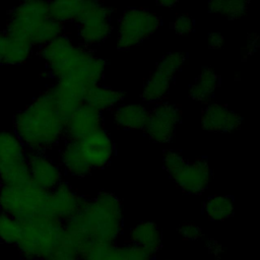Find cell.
<instances>
[{"label":"cell","instance_id":"obj_1","mask_svg":"<svg viewBox=\"0 0 260 260\" xmlns=\"http://www.w3.org/2000/svg\"><path fill=\"white\" fill-rule=\"evenodd\" d=\"M64 122L48 90L37 96L14 117V133L24 147L44 152L64 137Z\"/></svg>","mask_w":260,"mask_h":260},{"label":"cell","instance_id":"obj_22","mask_svg":"<svg viewBox=\"0 0 260 260\" xmlns=\"http://www.w3.org/2000/svg\"><path fill=\"white\" fill-rule=\"evenodd\" d=\"M220 84L219 76L213 69L206 67L196 78L189 88V95L192 100L200 103H208Z\"/></svg>","mask_w":260,"mask_h":260},{"label":"cell","instance_id":"obj_21","mask_svg":"<svg viewBox=\"0 0 260 260\" xmlns=\"http://www.w3.org/2000/svg\"><path fill=\"white\" fill-rule=\"evenodd\" d=\"M60 157L65 170L72 176L85 177L91 173L92 169L86 162L78 140H67Z\"/></svg>","mask_w":260,"mask_h":260},{"label":"cell","instance_id":"obj_8","mask_svg":"<svg viewBox=\"0 0 260 260\" xmlns=\"http://www.w3.org/2000/svg\"><path fill=\"white\" fill-rule=\"evenodd\" d=\"M112 9L100 0H83V7L75 20L78 37L86 46L103 43L111 35Z\"/></svg>","mask_w":260,"mask_h":260},{"label":"cell","instance_id":"obj_15","mask_svg":"<svg viewBox=\"0 0 260 260\" xmlns=\"http://www.w3.org/2000/svg\"><path fill=\"white\" fill-rule=\"evenodd\" d=\"M31 181L42 189L52 190L62 181V172L43 152H32L26 156Z\"/></svg>","mask_w":260,"mask_h":260},{"label":"cell","instance_id":"obj_28","mask_svg":"<svg viewBox=\"0 0 260 260\" xmlns=\"http://www.w3.org/2000/svg\"><path fill=\"white\" fill-rule=\"evenodd\" d=\"M21 221L5 213H0V240L8 244H17L21 237Z\"/></svg>","mask_w":260,"mask_h":260},{"label":"cell","instance_id":"obj_24","mask_svg":"<svg viewBox=\"0 0 260 260\" xmlns=\"http://www.w3.org/2000/svg\"><path fill=\"white\" fill-rule=\"evenodd\" d=\"M48 3L50 17L63 25L75 21L83 7V0H48Z\"/></svg>","mask_w":260,"mask_h":260},{"label":"cell","instance_id":"obj_2","mask_svg":"<svg viewBox=\"0 0 260 260\" xmlns=\"http://www.w3.org/2000/svg\"><path fill=\"white\" fill-rule=\"evenodd\" d=\"M66 221L90 239L114 244L123 229L122 201L113 193L100 192L85 200L79 211Z\"/></svg>","mask_w":260,"mask_h":260},{"label":"cell","instance_id":"obj_34","mask_svg":"<svg viewBox=\"0 0 260 260\" xmlns=\"http://www.w3.org/2000/svg\"><path fill=\"white\" fill-rule=\"evenodd\" d=\"M153 1L162 7H173L179 2V0H153Z\"/></svg>","mask_w":260,"mask_h":260},{"label":"cell","instance_id":"obj_14","mask_svg":"<svg viewBox=\"0 0 260 260\" xmlns=\"http://www.w3.org/2000/svg\"><path fill=\"white\" fill-rule=\"evenodd\" d=\"M211 179V168L206 159L198 158L187 162L184 170L173 180L177 186L188 194L203 193Z\"/></svg>","mask_w":260,"mask_h":260},{"label":"cell","instance_id":"obj_17","mask_svg":"<svg viewBox=\"0 0 260 260\" xmlns=\"http://www.w3.org/2000/svg\"><path fill=\"white\" fill-rule=\"evenodd\" d=\"M52 95L61 117L65 120L76 108L83 104L86 89L74 82L59 79L47 89Z\"/></svg>","mask_w":260,"mask_h":260},{"label":"cell","instance_id":"obj_3","mask_svg":"<svg viewBox=\"0 0 260 260\" xmlns=\"http://www.w3.org/2000/svg\"><path fill=\"white\" fill-rule=\"evenodd\" d=\"M64 25L49 15L48 0L18 2L8 13L5 34L42 47L63 34Z\"/></svg>","mask_w":260,"mask_h":260},{"label":"cell","instance_id":"obj_7","mask_svg":"<svg viewBox=\"0 0 260 260\" xmlns=\"http://www.w3.org/2000/svg\"><path fill=\"white\" fill-rule=\"evenodd\" d=\"M157 14L145 8H128L118 22L117 47L127 50L139 45L153 35L160 26Z\"/></svg>","mask_w":260,"mask_h":260},{"label":"cell","instance_id":"obj_37","mask_svg":"<svg viewBox=\"0 0 260 260\" xmlns=\"http://www.w3.org/2000/svg\"><path fill=\"white\" fill-rule=\"evenodd\" d=\"M244 1H245V2H247V3H249L251 0H244Z\"/></svg>","mask_w":260,"mask_h":260},{"label":"cell","instance_id":"obj_12","mask_svg":"<svg viewBox=\"0 0 260 260\" xmlns=\"http://www.w3.org/2000/svg\"><path fill=\"white\" fill-rule=\"evenodd\" d=\"M103 117L98 110L82 104L64 122V137L67 140H80L104 128Z\"/></svg>","mask_w":260,"mask_h":260},{"label":"cell","instance_id":"obj_32","mask_svg":"<svg viewBox=\"0 0 260 260\" xmlns=\"http://www.w3.org/2000/svg\"><path fill=\"white\" fill-rule=\"evenodd\" d=\"M179 233L182 236L183 239L189 240V241H194L203 236L202 230L200 229L199 225L195 223H184L179 228Z\"/></svg>","mask_w":260,"mask_h":260},{"label":"cell","instance_id":"obj_20","mask_svg":"<svg viewBox=\"0 0 260 260\" xmlns=\"http://www.w3.org/2000/svg\"><path fill=\"white\" fill-rule=\"evenodd\" d=\"M148 110L141 104L119 105L114 111L115 123L127 130H142L147 118Z\"/></svg>","mask_w":260,"mask_h":260},{"label":"cell","instance_id":"obj_25","mask_svg":"<svg viewBox=\"0 0 260 260\" xmlns=\"http://www.w3.org/2000/svg\"><path fill=\"white\" fill-rule=\"evenodd\" d=\"M204 212L210 220L223 221L234 214V201L230 196H213L204 205Z\"/></svg>","mask_w":260,"mask_h":260},{"label":"cell","instance_id":"obj_11","mask_svg":"<svg viewBox=\"0 0 260 260\" xmlns=\"http://www.w3.org/2000/svg\"><path fill=\"white\" fill-rule=\"evenodd\" d=\"M83 202L84 198L79 196L66 182L61 181L54 189L49 191L43 215L66 221L79 211Z\"/></svg>","mask_w":260,"mask_h":260},{"label":"cell","instance_id":"obj_9","mask_svg":"<svg viewBox=\"0 0 260 260\" xmlns=\"http://www.w3.org/2000/svg\"><path fill=\"white\" fill-rule=\"evenodd\" d=\"M186 56L181 52L166 54L156 64L154 71L150 74L143 85L141 98L148 104L162 102L169 92L174 76L179 72L185 62Z\"/></svg>","mask_w":260,"mask_h":260},{"label":"cell","instance_id":"obj_5","mask_svg":"<svg viewBox=\"0 0 260 260\" xmlns=\"http://www.w3.org/2000/svg\"><path fill=\"white\" fill-rule=\"evenodd\" d=\"M48 190L37 186L32 181L15 187H4L0 191V208L18 220H26L43 215Z\"/></svg>","mask_w":260,"mask_h":260},{"label":"cell","instance_id":"obj_30","mask_svg":"<svg viewBox=\"0 0 260 260\" xmlns=\"http://www.w3.org/2000/svg\"><path fill=\"white\" fill-rule=\"evenodd\" d=\"M187 162L188 161L185 159V157L177 150L170 149L164 153L162 165L172 179H174L184 170Z\"/></svg>","mask_w":260,"mask_h":260},{"label":"cell","instance_id":"obj_35","mask_svg":"<svg viewBox=\"0 0 260 260\" xmlns=\"http://www.w3.org/2000/svg\"><path fill=\"white\" fill-rule=\"evenodd\" d=\"M4 39H5V32L4 30L0 29V64H2V50H3Z\"/></svg>","mask_w":260,"mask_h":260},{"label":"cell","instance_id":"obj_16","mask_svg":"<svg viewBox=\"0 0 260 260\" xmlns=\"http://www.w3.org/2000/svg\"><path fill=\"white\" fill-rule=\"evenodd\" d=\"M201 124L209 132H232L240 128L242 118L228 106L212 103L203 109Z\"/></svg>","mask_w":260,"mask_h":260},{"label":"cell","instance_id":"obj_6","mask_svg":"<svg viewBox=\"0 0 260 260\" xmlns=\"http://www.w3.org/2000/svg\"><path fill=\"white\" fill-rule=\"evenodd\" d=\"M25 147L13 131H0V181L4 187L31 181Z\"/></svg>","mask_w":260,"mask_h":260},{"label":"cell","instance_id":"obj_19","mask_svg":"<svg viewBox=\"0 0 260 260\" xmlns=\"http://www.w3.org/2000/svg\"><path fill=\"white\" fill-rule=\"evenodd\" d=\"M130 242L154 255L162 246V237L156 223L142 221L130 231Z\"/></svg>","mask_w":260,"mask_h":260},{"label":"cell","instance_id":"obj_26","mask_svg":"<svg viewBox=\"0 0 260 260\" xmlns=\"http://www.w3.org/2000/svg\"><path fill=\"white\" fill-rule=\"evenodd\" d=\"M248 3L244 0H210L208 9L212 13L221 14L229 19H238L247 11Z\"/></svg>","mask_w":260,"mask_h":260},{"label":"cell","instance_id":"obj_36","mask_svg":"<svg viewBox=\"0 0 260 260\" xmlns=\"http://www.w3.org/2000/svg\"><path fill=\"white\" fill-rule=\"evenodd\" d=\"M69 260H79V258H72V259H69Z\"/></svg>","mask_w":260,"mask_h":260},{"label":"cell","instance_id":"obj_13","mask_svg":"<svg viewBox=\"0 0 260 260\" xmlns=\"http://www.w3.org/2000/svg\"><path fill=\"white\" fill-rule=\"evenodd\" d=\"M78 142L83 156L91 169L106 167L115 152L114 142L105 128L99 129Z\"/></svg>","mask_w":260,"mask_h":260},{"label":"cell","instance_id":"obj_27","mask_svg":"<svg viewBox=\"0 0 260 260\" xmlns=\"http://www.w3.org/2000/svg\"><path fill=\"white\" fill-rule=\"evenodd\" d=\"M114 244L98 240H88L78 249L79 260H108Z\"/></svg>","mask_w":260,"mask_h":260},{"label":"cell","instance_id":"obj_4","mask_svg":"<svg viewBox=\"0 0 260 260\" xmlns=\"http://www.w3.org/2000/svg\"><path fill=\"white\" fill-rule=\"evenodd\" d=\"M20 221L22 232L16 244L19 252L28 260H46L64 228V221L48 215H36Z\"/></svg>","mask_w":260,"mask_h":260},{"label":"cell","instance_id":"obj_33","mask_svg":"<svg viewBox=\"0 0 260 260\" xmlns=\"http://www.w3.org/2000/svg\"><path fill=\"white\" fill-rule=\"evenodd\" d=\"M208 46L210 48H213V49H218L222 46L223 42H224V38L222 37V35L218 34V32H214V34H211L208 36Z\"/></svg>","mask_w":260,"mask_h":260},{"label":"cell","instance_id":"obj_31","mask_svg":"<svg viewBox=\"0 0 260 260\" xmlns=\"http://www.w3.org/2000/svg\"><path fill=\"white\" fill-rule=\"evenodd\" d=\"M194 26H195L194 20L187 14L179 15L173 22V28L179 35H185V34L191 32L194 29Z\"/></svg>","mask_w":260,"mask_h":260},{"label":"cell","instance_id":"obj_18","mask_svg":"<svg viewBox=\"0 0 260 260\" xmlns=\"http://www.w3.org/2000/svg\"><path fill=\"white\" fill-rule=\"evenodd\" d=\"M124 92L100 84L89 87L83 96V104L99 112L116 108L124 100Z\"/></svg>","mask_w":260,"mask_h":260},{"label":"cell","instance_id":"obj_10","mask_svg":"<svg viewBox=\"0 0 260 260\" xmlns=\"http://www.w3.org/2000/svg\"><path fill=\"white\" fill-rule=\"evenodd\" d=\"M181 110L175 104L159 102L148 111L144 130L147 137L156 143L170 142L181 121Z\"/></svg>","mask_w":260,"mask_h":260},{"label":"cell","instance_id":"obj_29","mask_svg":"<svg viewBox=\"0 0 260 260\" xmlns=\"http://www.w3.org/2000/svg\"><path fill=\"white\" fill-rule=\"evenodd\" d=\"M153 256L136 245L128 244L121 247L114 246L108 260H152Z\"/></svg>","mask_w":260,"mask_h":260},{"label":"cell","instance_id":"obj_38","mask_svg":"<svg viewBox=\"0 0 260 260\" xmlns=\"http://www.w3.org/2000/svg\"><path fill=\"white\" fill-rule=\"evenodd\" d=\"M18 2H22V1H27V0H17Z\"/></svg>","mask_w":260,"mask_h":260},{"label":"cell","instance_id":"obj_23","mask_svg":"<svg viewBox=\"0 0 260 260\" xmlns=\"http://www.w3.org/2000/svg\"><path fill=\"white\" fill-rule=\"evenodd\" d=\"M32 48L34 46L28 42L5 34L2 50V64L20 65L25 63L31 56Z\"/></svg>","mask_w":260,"mask_h":260}]
</instances>
